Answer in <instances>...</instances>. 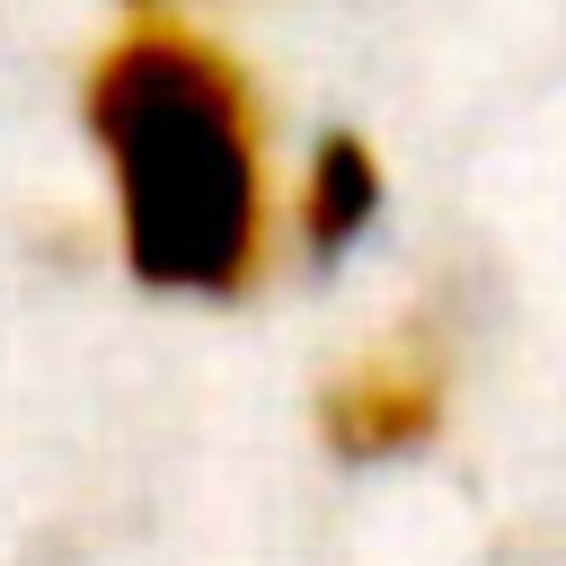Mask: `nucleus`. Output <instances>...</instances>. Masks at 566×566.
<instances>
[{"mask_svg":"<svg viewBox=\"0 0 566 566\" xmlns=\"http://www.w3.org/2000/svg\"><path fill=\"white\" fill-rule=\"evenodd\" d=\"M442 407H451V363L424 336H380L327 371L318 442L336 460H407L442 433Z\"/></svg>","mask_w":566,"mask_h":566,"instance_id":"2","label":"nucleus"},{"mask_svg":"<svg viewBox=\"0 0 566 566\" xmlns=\"http://www.w3.org/2000/svg\"><path fill=\"white\" fill-rule=\"evenodd\" d=\"M124 9H203V0H124Z\"/></svg>","mask_w":566,"mask_h":566,"instance_id":"4","label":"nucleus"},{"mask_svg":"<svg viewBox=\"0 0 566 566\" xmlns=\"http://www.w3.org/2000/svg\"><path fill=\"white\" fill-rule=\"evenodd\" d=\"M389 212V168L363 133H318L292 168H283V248L336 265L354 256Z\"/></svg>","mask_w":566,"mask_h":566,"instance_id":"3","label":"nucleus"},{"mask_svg":"<svg viewBox=\"0 0 566 566\" xmlns=\"http://www.w3.org/2000/svg\"><path fill=\"white\" fill-rule=\"evenodd\" d=\"M115 256L159 301H248L283 256V150L256 71L195 9H124L80 71Z\"/></svg>","mask_w":566,"mask_h":566,"instance_id":"1","label":"nucleus"}]
</instances>
